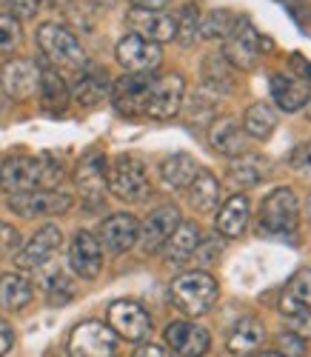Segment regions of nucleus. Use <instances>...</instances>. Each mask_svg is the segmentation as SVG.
I'll use <instances>...</instances> for the list:
<instances>
[{"label":"nucleus","instance_id":"obj_32","mask_svg":"<svg viewBox=\"0 0 311 357\" xmlns=\"http://www.w3.org/2000/svg\"><path fill=\"white\" fill-rule=\"evenodd\" d=\"M40 98H43V109L46 112H63L69 103V89L54 69H40Z\"/></svg>","mask_w":311,"mask_h":357},{"label":"nucleus","instance_id":"obj_49","mask_svg":"<svg viewBox=\"0 0 311 357\" xmlns=\"http://www.w3.org/2000/svg\"><path fill=\"white\" fill-rule=\"evenodd\" d=\"M3 114H6V95H0V121H3Z\"/></svg>","mask_w":311,"mask_h":357},{"label":"nucleus","instance_id":"obj_33","mask_svg":"<svg viewBox=\"0 0 311 357\" xmlns=\"http://www.w3.org/2000/svg\"><path fill=\"white\" fill-rule=\"evenodd\" d=\"M277 129V112L268 103H252L243 114V132L257 140H266Z\"/></svg>","mask_w":311,"mask_h":357},{"label":"nucleus","instance_id":"obj_51","mask_svg":"<svg viewBox=\"0 0 311 357\" xmlns=\"http://www.w3.org/2000/svg\"><path fill=\"white\" fill-rule=\"evenodd\" d=\"M91 3H100V6H112L114 0H91Z\"/></svg>","mask_w":311,"mask_h":357},{"label":"nucleus","instance_id":"obj_23","mask_svg":"<svg viewBox=\"0 0 311 357\" xmlns=\"http://www.w3.org/2000/svg\"><path fill=\"white\" fill-rule=\"evenodd\" d=\"M248 215H252V203H248L245 195H234L229 197L223 206H220V212H217V220H214V229L217 234H223V237H240L248 226Z\"/></svg>","mask_w":311,"mask_h":357},{"label":"nucleus","instance_id":"obj_50","mask_svg":"<svg viewBox=\"0 0 311 357\" xmlns=\"http://www.w3.org/2000/svg\"><path fill=\"white\" fill-rule=\"evenodd\" d=\"M255 357H283V354H280V351H257Z\"/></svg>","mask_w":311,"mask_h":357},{"label":"nucleus","instance_id":"obj_1","mask_svg":"<svg viewBox=\"0 0 311 357\" xmlns=\"http://www.w3.org/2000/svg\"><path fill=\"white\" fill-rule=\"evenodd\" d=\"M63 166L49 158H9L0 166V189L9 195L52 189L63 181Z\"/></svg>","mask_w":311,"mask_h":357},{"label":"nucleus","instance_id":"obj_35","mask_svg":"<svg viewBox=\"0 0 311 357\" xmlns=\"http://www.w3.org/2000/svg\"><path fill=\"white\" fill-rule=\"evenodd\" d=\"M234 23H237V17L229 9H211L206 17H200V38H206V40L229 38Z\"/></svg>","mask_w":311,"mask_h":357},{"label":"nucleus","instance_id":"obj_7","mask_svg":"<svg viewBox=\"0 0 311 357\" xmlns=\"http://www.w3.org/2000/svg\"><path fill=\"white\" fill-rule=\"evenodd\" d=\"M69 206H72V197L63 192H54V189H35V192L9 195V209L26 220L63 215V212H69Z\"/></svg>","mask_w":311,"mask_h":357},{"label":"nucleus","instance_id":"obj_4","mask_svg":"<svg viewBox=\"0 0 311 357\" xmlns=\"http://www.w3.org/2000/svg\"><path fill=\"white\" fill-rule=\"evenodd\" d=\"M260 234L266 237H289L297 231L300 223V206L291 189L280 186L268 192V197L260 206Z\"/></svg>","mask_w":311,"mask_h":357},{"label":"nucleus","instance_id":"obj_42","mask_svg":"<svg viewBox=\"0 0 311 357\" xmlns=\"http://www.w3.org/2000/svg\"><path fill=\"white\" fill-rule=\"evenodd\" d=\"M291 169L303 177H311V143H303L291 152Z\"/></svg>","mask_w":311,"mask_h":357},{"label":"nucleus","instance_id":"obj_31","mask_svg":"<svg viewBox=\"0 0 311 357\" xmlns=\"http://www.w3.org/2000/svg\"><path fill=\"white\" fill-rule=\"evenodd\" d=\"M197 172H200L197 160H195L192 155H183V152L166 158L163 166H160L163 183H166L169 189H189V183L195 181V174H197Z\"/></svg>","mask_w":311,"mask_h":357},{"label":"nucleus","instance_id":"obj_37","mask_svg":"<svg viewBox=\"0 0 311 357\" xmlns=\"http://www.w3.org/2000/svg\"><path fill=\"white\" fill-rule=\"evenodd\" d=\"M23 40V29L17 23V17L12 15H0V57H6L12 52H17Z\"/></svg>","mask_w":311,"mask_h":357},{"label":"nucleus","instance_id":"obj_21","mask_svg":"<svg viewBox=\"0 0 311 357\" xmlns=\"http://www.w3.org/2000/svg\"><path fill=\"white\" fill-rule=\"evenodd\" d=\"M208 143L214 152L220 155H229V158H237L245 152V135H243V126L237 117L232 114H223V117H214L211 126H208Z\"/></svg>","mask_w":311,"mask_h":357},{"label":"nucleus","instance_id":"obj_9","mask_svg":"<svg viewBox=\"0 0 311 357\" xmlns=\"http://www.w3.org/2000/svg\"><path fill=\"white\" fill-rule=\"evenodd\" d=\"M185 98V80L180 75H163L158 80H151V92H149V103H146V114L154 121H169L174 117L183 106Z\"/></svg>","mask_w":311,"mask_h":357},{"label":"nucleus","instance_id":"obj_15","mask_svg":"<svg viewBox=\"0 0 311 357\" xmlns=\"http://www.w3.org/2000/svg\"><path fill=\"white\" fill-rule=\"evenodd\" d=\"M117 63L126 72H151L158 69L163 61V52L158 43H151L140 35H126L117 43Z\"/></svg>","mask_w":311,"mask_h":357},{"label":"nucleus","instance_id":"obj_30","mask_svg":"<svg viewBox=\"0 0 311 357\" xmlns=\"http://www.w3.org/2000/svg\"><path fill=\"white\" fill-rule=\"evenodd\" d=\"M189 200L197 212H214L220 203V181L211 172H197L195 181L189 183Z\"/></svg>","mask_w":311,"mask_h":357},{"label":"nucleus","instance_id":"obj_34","mask_svg":"<svg viewBox=\"0 0 311 357\" xmlns=\"http://www.w3.org/2000/svg\"><path fill=\"white\" fill-rule=\"evenodd\" d=\"M263 174H266V160L257 155H248V158L237 155V160H232V166H229V181L240 189L257 186L263 181Z\"/></svg>","mask_w":311,"mask_h":357},{"label":"nucleus","instance_id":"obj_20","mask_svg":"<svg viewBox=\"0 0 311 357\" xmlns=\"http://www.w3.org/2000/svg\"><path fill=\"white\" fill-rule=\"evenodd\" d=\"M140 223L132 215H112L100 226V246L112 255H126L137 243Z\"/></svg>","mask_w":311,"mask_h":357},{"label":"nucleus","instance_id":"obj_27","mask_svg":"<svg viewBox=\"0 0 311 357\" xmlns=\"http://www.w3.org/2000/svg\"><path fill=\"white\" fill-rule=\"evenodd\" d=\"M263 340H266L263 323L255 317H243V320H237V326L229 335V351L232 354H252L263 346Z\"/></svg>","mask_w":311,"mask_h":357},{"label":"nucleus","instance_id":"obj_10","mask_svg":"<svg viewBox=\"0 0 311 357\" xmlns=\"http://www.w3.org/2000/svg\"><path fill=\"white\" fill-rule=\"evenodd\" d=\"M109 326L112 332L132 343H143L151 335V317L135 301H114L109 306Z\"/></svg>","mask_w":311,"mask_h":357},{"label":"nucleus","instance_id":"obj_36","mask_svg":"<svg viewBox=\"0 0 311 357\" xmlns=\"http://www.w3.org/2000/svg\"><path fill=\"white\" fill-rule=\"evenodd\" d=\"M197 35H200V9L195 3H189V6H183L180 17H177V35L174 38L183 46H192Z\"/></svg>","mask_w":311,"mask_h":357},{"label":"nucleus","instance_id":"obj_40","mask_svg":"<svg viewBox=\"0 0 311 357\" xmlns=\"http://www.w3.org/2000/svg\"><path fill=\"white\" fill-rule=\"evenodd\" d=\"M220 255H223V246L217 243V237H208L206 243H197V249H195V257H197L203 266L217 263V260H220Z\"/></svg>","mask_w":311,"mask_h":357},{"label":"nucleus","instance_id":"obj_28","mask_svg":"<svg viewBox=\"0 0 311 357\" xmlns=\"http://www.w3.org/2000/svg\"><path fill=\"white\" fill-rule=\"evenodd\" d=\"M234 66L226 61L223 54H208L203 61V83L208 92H217V95H229L234 89Z\"/></svg>","mask_w":311,"mask_h":357},{"label":"nucleus","instance_id":"obj_18","mask_svg":"<svg viewBox=\"0 0 311 357\" xmlns=\"http://www.w3.org/2000/svg\"><path fill=\"white\" fill-rule=\"evenodd\" d=\"M60 241H63V234H60V229H57L54 223H46L43 229H38V234H35L32 241L26 243V249L15 257L17 269H26V272L40 269V266L49 263L52 255L60 249Z\"/></svg>","mask_w":311,"mask_h":357},{"label":"nucleus","instance_id":"obj_2","mask_svg":"<svg viewBox=\"0 0 311 357\" xmlns=\"http://www.w3.org/2000/svg\"><path fill=\"white\" fill-rule=\"evenodd\" d=\"M38 46L54 69L80 72L86 66V52H83L77 35L60 23H43L38 29Z\"/></svg>","mask_w":311,"mask_h":357},{"label":"nucleus","instance_id":"obj_17","mask_svg":"<svg viewBox=\"0 0 311 357\" xmlns=\"http://www.w3.org/2000/svg\"><path fill=\"white\" fill-rule=\"evenodd\" d=\"M69 266L77 278L95 280L103 269V246L91 231H77L69 246Z\"/></svg>","mask_w":311,"mask_h":357},{"label":"nucleus","instance_id":"obj_3","mask_svg":"<svg viewBox=\"0 0 311 357\" xmlns=\"http://www.w3.org/2000/svg\"><path fill=\"white\" fill-rule=\"evenodd\" d=\"M217 280L206 272H185L172 283V303L189 317L206 314L217 303Z\"/></svg>","mask_w":311,"mask_h":357},{"label":"nucleus","instance_id":"obj_13","mask_svg":"<svg viewBox=\"0 0 311 357\" xmlns=\"http://www.w3.org/2000/svg\"><path fill=\"white\" fill-rule=\"evenodd\" d=\"M75 183L89 209H98L106 197V158L100 152H89L75 169Z\"/></svg>","mask_w":311,"mask_h":357},{"label":"nucleus","instance_id":"obj_11","mask_svg":"<svg viewBox=\"0 0 311 357\" xmlns=\"http://www.w3.org/2000/svg\"><path fill=\"white\" fill-rule=\"evenodd\" d=\"M0 86H3L6 98L29 100V98H35L40 89V69H38V63L26 61V57H15V61L3 63V69H0Z\"/></svg>","mask_w":311,"mask_h":357},{"label":"nucleus","instance_id":"obj_43","mask_svg":"<svg viewBox=\"0 0 311 357\" xmlns=\"http://www.w3.org/2000/svg\"><path fill=\"white\" fill-rule=\"evenodd\" d=\"M280 354L283 357H303L305 354V340L297 335H280Z\"/></svg>","mask_w":311,"mask_h":357},{"label":"nucleus","instance_id":"obj_14","mask_svg":"<svg viewBox=\"0 0 311 357\" xmlns=\"http://www.w3.org/2000/svg\"><path fill=\"white\" fill-rule=\"evenodd\" d=\"M163 337H166V346L180 357H206L211 349V335L203 326L189 323V320L169 323Z\"/></svg>","mask_w":311,"mask_h":357},{"label":"nucleus","instance_id":"obj_12","mask_svg":"<svg viewBox=\"0 0 311 357\" xmlns=\"http://www.w3.org/2000/svg\"><path fill=\"white\" fill-rule=\"evenodd\" d=\"M149 92H151V77H149V72H129L126 77H120V80L112 86L114 109H117L120 114H126V117L146 114Z\"/></svg>","mask_w":311,"mask_h":357},{"label":"nucleus","instance_id":"obj_47","mask_svg":"<svg viewBox=\"0 0 311 357\" xmlns=\"http://www.w3.org/2000/svg\"><path fill=\"white\" fill-rule=\"evenodd\" d=\"M135 357H172L163 346H154V343H146V346H140L137 351H135Z\"/></svg>","mask_w":311,"mask_h":357},{"label":"nucleus","instance_id":"obj_26","mask_svg":"<svg viewBox=\"0 0 311 357\" xmlns=\"http://www.w3.org/2000/svg\"><path fill=\"white\" fill-rule=\"evenodd\" d=\"M109 95H112L109 80H106V75H100V72H86V75H80L77 83H75V89H72V98H75L83 109H98Z\"/></svg>","mask_w":311,"mask_h":357},{"label":"nucleus","instance_id":"obj_24","mask_svg":"<svg viewBox=\"0 0 311 357\" xmlns=\"http://www.w3.org/2000/svg\"><path fill=\"white\" fill-rule=\"evenodd\" d=\"M200 243V226L192 223V220H180L177 229L169 234V241L163 243L166 246V260L172 263H183V260H189L195 257V249Z\"/></svg>","mask_w":311,"mask_h":357},{"label":"nucleus","instance_id":"obj_19","mask_svg":"<svg viewBox=\"0 0 311 357\" xmlns=\"http://www.w3.org/2000/svg\"><path fill=\"white\" fill-rule=\"evenodd\" d=\"M129 26L135 29V35L151 40V43H169L177 35V20L163 15V12H151V9H132L129 12Z\"/></svg>","mask_w":311,"mask_h":357},{"label":"nucleus","instance_id":"obj_29","mask_svg":"<svg viewBox=\"0 0 311 357\" xmlns=\"http://www.w3.org/2000/svg\"><path fill=\"white\" fill-rule=\"evenodd\" d=\"M35 289L23 275H3L0 278V306L6 312H20L32 303Z\"/></svg>","mask_w":311,"mask_h":357},{"label":"nucleus","instance_id":"obj_44","mask_svg":"<svg viewBox=\"0 0 311 357\" xmlns=\"http://www.w3.org/2000/svg\"><path fill=\"white\" fill-rule=\"evenodd\" d=\"M9 9H12V17L17 20H32L40 9V0H9Z\"/></svg>","mask_w":311,"mask_h":357},{"label":"nucleus","instance_id":"obj_38","mask_svg":"<svg viewBox=\"0 0 311 357\" xmlns=\"http://www.w3.org/2000/svg\"><path fill=\"white\" fill-rule=\"evenodd\" d=\"M46 294L52 303H69L75 297V289L63 272H54L52 278H46Z\"/></svg>","mask_w":311,"mask_h":357},{"label":"nucleus","instance_id":"obj_25","mask_svg":"<svg viewBox=\"0 0 311 357\" xmlns=\"http://www.w3.org/2000/svg\"><path fill=\"white\" fill-rule=\"evenodd\" d=\"M311 309V269H300L280 294V312L283 314H294Z\"/></svg>","mask_w":311,"mask_h":357},{"label":"nucleus","instance_id":"obj_8","mask_svg":"<svg viewBox=\"0 0 311 357\" xmlns=\"http://www.w3.org/2000/svg\"><path fill=\"white\" fill-rule=\"evenodd\" d=\"M263 54V38L248 20H237L226 38L223 57L234 69H255Z\"/></svg>","mask_w":311,"mask_h":357},{"label":"nucleus","instance_id":"obj_16","mask_svg":"<svg viewBox=\"0 0 311 357\" xmlns=\"http://www.w3.org/2000/svg\"><path fill=\"white\" fill-rule=\"evenodd\" d=\"M177 223H180V209L177 206H160V209H154L137 229L140 249L146 255L163 249V243L169 241V234L177 229Z\"/></svg>","mask_w":311,"mask_h":357},{"label":"nucleus","instance_id":"obj_45","mask_svg":"<svg viewBox=\"0 0 311 357\" xmlns=\"http://www.w3.org/2000/svg\"><path fill=\"white\" fill-rule=\"evenodd\" d=\"M12 346H15V329H12L6 320H0V357L9 354Z\"/></svg>","mask_w":311,"mask_h":357},{"label":"nucleus","instance_id":"obj_52","mask_svg":"<svg viewBox=\"0 0 311 357\" xmlns=\"http://www.w3.org/2000/svg\"><path fill=\"white\" fill-rule=\"evenodd\" d=\"M308 117H311V114H308Z\"/></svg>","mask_w":311,"mask_h":357},{"label":"nucleus","instance_id":"obj_6","mask_svg":"<svg viewBox=\"0 0 311 357\" xmlns=\"http://www.w3.org/2000/svg\"><path fill=\"white\" fill-rule=\"evenodd\" d=\"M117 335L100 320H83L69 335V357H114Z\"/></svg>","mask_w":311,"mask_h":357},{"label":"nucleus","instance_id":"obj_46","mask_svg":"<svg viewBox=\"0 0 311 357\" xmlns=\"http://www.w3.org/2000/svg\"><path fill=\"white\" fill-rule=\"evenodd\" d=\"M283 6L300 20V23H308V17H311V12L305 9V3H300V0H283Z\"/></svg>","mask_w":311,"mask_h":357},{"label":"nucleus","instance_id":"obj_39","mask_svg":"<svg viewBox=\"0 0 311 357\" xmlns=\"http://www.w3.org/2000/svg\"><path fill=\"white\" fill-rule=\"evenodd\" d=\"M286 326H289L291 335H297V337H303V340H311V309L286 314Z\"/></svg>","mask_w":311,"mask_h":357},{"label":"nucleus","instance_id":"obj_41","mask_svg":"<svg viewBox=\"0 0 311 357\" xmlns=\"http://www.w3.org/2000/svg\"><path fill=\"white\" fill-rule=\"evenodd\" d=\"M17 243H20V234H17V229L0 220V260H3L6 255H12V252L17 249Z\"/></svg>","mask_w":311,"mask_h":357},{"label":"nucleus","instance_id":"obj_48","mask_svg":"<svg viewBox=\"0 0 311 357\" xmlns=\"http://www.w3.org/2000/svg\"><path fill=\"white\" fill-rule=\"evenodd\" d=\"M135 9H151V12H163L169 6V0H129Z\"/></svg>","mask_w":311,"mask_h":357},{"label":"nucleus","instance_id":"obj_22","mask_svg":"<svg viewBox=\"0 0 311 357\" xmlns=\"http://www.w3.org/2000/svg\"><path fill=\"white\" fill-rule=\"evenodd\" d=\"M271 98L283 112H300L311 100V89L291 72H277L271 77Z\"/></svg>","mask_w":311,"mask_h":357},{"label":"nucleus","instance_id":"obj_5","mask_svg":"<svg viewBox=\"0 0 311 357\" xmlns=\"http://www.w3.org/2000/svg\"><path fill=\"white\" fill-rule=\"evenodd\" d=\"M106 186L120 200H129V203L146 200L151 195V181H149L146 166L129 155H120L112 160V166L106 172Z\"/></svg>","mask_w":311,"mask_h":357}]
</instances>
